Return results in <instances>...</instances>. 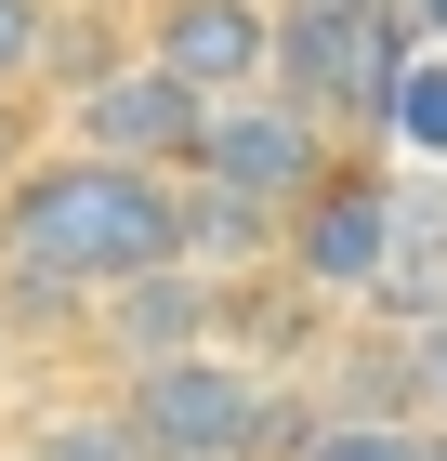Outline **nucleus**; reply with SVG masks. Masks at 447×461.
Wrapping results in <instances>:
<instances>
[{
  "instance_id": "f257e3e1",
  "label": "nucleus",
  "mask_w": 447,
  "mask_h": 461,
  "mask_svg": "<svg viewBox=\"0 0 447 461\" xmlns=\"http://www.w3.org/2000/svg\"><path fill=\"white\" fill-rule=\"evenodd\" d=\"M145 264H184V185L172 172H132L105 145H40L0 185V277H40L67 303H93V290L145 277Z\"/></svg>"
},
{
  "instance_id": "f03ea898",
  "label": "nucleus",
  "mask_w": 447,
  "mask_h": 461,
  "mask_svg": "<svg viewBox=\"0 0 447 461\" xmlns=\"http://www.w3.org/2000/svg\"><path fill=\"white\" fill-rule=\"evenodd\" d=\"M119 422L145 435V461H290L303 409L237 343H198V356H158V369H119Z\"/></svg>"
},
{
  "instance_id": "7ed1b4c3",
  "label": "nucleus",
  "mask_w": 447,
  "mask_h": 461,
  "mask_svg": "<svg viewBox=\"0 0 447 461\" xmlns=\"http://www.w3.org/2000/svg\"><path fill=\"white\" fill-rule=\"evenodd\" d=\"M408 14L395 0H276V93L303 119H395Z\"/></svg>"
},
{
  "instance_id": "20e7f679",
  "label": "nucleus",
  "mask_w": 447,
  "mask_h": 461,
  "mask_svg": "<svg viewBox=\"0 0 447 461\" xmlns=\"http://www.w3.org/2000/svg\"><path fill=\"white\" fill-rule=\"evenodd\" d=\"M67 145H105V158H132V172H198V145H210V93H184L158 53H119V67L79 79V106H67Z\"/></svg>"
},
{
  "instance_id": "39448f33",
  "label": "nucleus",
  "mask_w": 447,
  "mask_h": 461,
  "mask_svg": "<svg viewBox=\"0 0 447 461\" xmlns=\"http://www.w3.org/2000/svg\"><path fill=\"white\" fill-rule=\"evenodd\" d=\"M184 185H224V198H264V212H303L329 185V119H303L290 93H250V106H210V145Z\"/></svg>"
},
{
  "instance_id": "423d86ee",
  "label": "nucleus",
  "mask_w": 447,
  "mask_h": 461,
  "mask_svg": "<svg viewBox=\"0 0 447 461\" xmlns=\"http://www.w3.org/2000/svg\"><path fill=\"white\" fill-rule=\"evenodd\" d=\"M395 238H408V212H395V185L381 172H329L290 212V277H316V290H343V303H381V277H395Z\"/></svg>"
},
{
  "instance_id": "0eeeda50",
  "label": "nucleus",
  "mask_w": 447,
  "mask_h": 461,
  "mask_svg": "<svg viewBox=\"0 0 447 461\" xmlns=\"http://www.w3.org/2000/svg\"><path fill=\"white\" fill-rule=\"evenodd\" d=\"M145 53L210 106H250L276 93V0H145Z\"/></svg>"
},
{
  "instance_id": "6e6552de",
  "label": "nucleus",
  "mask_w": 447,
  "mask_h": 461,
  "mask_svg": "<svg viewBox=\"0 0 447 461\" xmlns=\"http://www.w3.org/2000/svg\"><path fill=\"white\" fill-rule=\"evenodd\" d=\"M224 277L210 264H145V277H119V290H93V343L119 356V369H158V356H198V343H224Z\"/></svg>"
},
{
  "instance_id": "1a4fd4ad",
  "label": "nucleus",
  "mask_w": 447,
  "mask_h": 461,
  "mask_svg": "<svg viewBox=\"0 0 447 461\" xmlns=\"http://www.w3.org/2000/svg\"><path fill=\"white\" fill-rule=\"evenodd\" d=\"M13 461H145V435L119 422V395H105V409H40V422L13 435Z\"/></svg>"
},
{
  "instance_id": "9d476101",
  "label": "nucleus",
  "mask_w": 447,
  "mask_h": 461,
  "mask_svg": "<svg viewBox=\"0 0 447 461\" xmlns=\"http://www.w3.org/2000/svg\"><path fill=\"white\" fill-rule=\"evenodd\" d=\"M290 461H447V435L421 422H355V409H329V422L290 435Z\"/></svg>"
},
{
  "instance_id": "9b49d317",
  "label": "nucleus",
  "mask_w": 447,
  "mask_h": 461,
  "mask_svg": "<svg viewBox=\"0 0 447 461\" xmlns=\"http://www.w3.org/2000/svg\"><path fill=\"white\" fill-rule=\"evenodd\" d=\"M381 132L408 145V158H447V53H408V79H395V119Z\"/></svg>"
},
{
  "instance_id": "f8f14e48",
  "label": "nucleus",
  "mask_w": 447,
  "mask_h": 461,
  "mask_svg": "<svg viewBox=\"0 0 447 461\" xmlns=\"http://www.w3.org/2000/svg\"><path fill=\"white\" fill-rule=\"evenodd\" d=\"M53 67V0H0V93H27Z\"/></svg>"
},
{
  "instance_id": "ddd939ff",
  "label": "nucleus",
  "mask_w": 447,
  "mask_h": 461,
  "mask_svg": "<svg viewBox=\"0 0 447 461\" xmlns=\"http://www.w3.org/2000/svg\"><path fill=\"white\" fill-rule=\"evenodd\" d=\"M27 158H40V145H27V93H0V185L27 172Z\"/></svg>"
},
{
  "instance_id": "4468645a",
  "label": "nucleus",
  "mask_w": 447,
  "mask_h": 461,
  "mask_svg": "<svg viewBox=\"0 0 447 461\" xmlns=\"http://www.w3.org/2000/svg\"><path fill=\"white\" fill-rule=\"evenodd\" d=\"M421 383H434V409H447V330H421Z\"/></svg>"
},
{
  "instance_id": "2eb2a0df",
  "label": "nucleus",
  "mask_w": 447,
  "mask_h": 461,
  "mask_svg": "<svg viewBox=\"0 0 447 461\" xmlns=\"http://www.w3.org/2000/svg\"><path fill=\"white\" fill-rule=\"evenodd\" d=\"M408 27H447V0H408Z\"/></svg>"
}]
</instances>
